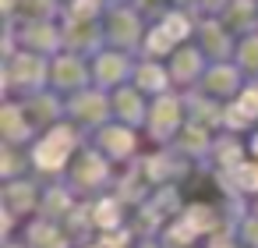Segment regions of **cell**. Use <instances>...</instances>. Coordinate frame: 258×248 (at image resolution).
Masks as SVG:
<instances>
[{"label":"cell","instance_id":"obj_1","mask_svg":"<svg viewBox=\"0 0 258 248\" xmlns=\"http://www.w3.org/2000/svg\"><path fill=\"white\" fill-rule=\"evenodd\" d=\"M166 32H170V36H184V22H180V18H170V22H166Z\"/></svg>","mask_w":258,"mask_h":248}]
</instances>
